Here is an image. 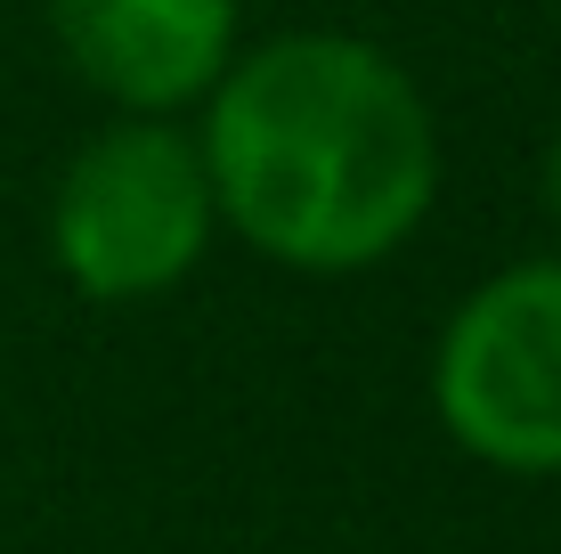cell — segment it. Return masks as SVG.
<instances>
[{"mask_svg": "<svg viewBox=\"0 0 561 554\" xmlns=\"http://www.w3.org/2000/svg\"><path fill=\"white\" fill-rule=\"evenodd\" d=\"M204 180L220 228L301 278L391 261L439 196L423 90L358 33H277L237 49L204 99Z\"/></svg>", "mask_w": 561, "mask_h": 554, "instance_id": "1", "label": "cell"}, {"mask_svg": "<svg viewBox=\"0 0 561 554\" xmlns=\"http://www.w3.org/2000/svg\"><path fill=\"white\" fill-rule=\"evenodd\" d=\"M204 147L171 114H123L57 171L49 196V261L90 302H154L211 253Z\"/></svg>", "mask_w": 561, "mask_h": 554, "instance_id": "2", "label": "cell"}, {"mask_svg": "<svg viewBox=\"0 0 561 554\" xmlns=\"http://www.w3.org/2000/svg\"><path fill=\"white\" fill-rule=\"evenodd\" d=\"M432 408L496 473H561V253L513 261L456 302L432 351Z\"/></svg>", "mask_w": 561, "mask_h": 554, "instance_id": "3", "label": "cell"}, {"mask_svg": "<svg viewBox=\"0 0 561 554\" xmlns=\"http://www.w3.org/2000/svg\"><path fill=\"white\" fill-rule=\"evenodd\" d=\"M49 33L106 106L180 114L237 57V0H49Z\"/></svg>", "mask_w": 561, "mask_h": 554, "instance_id": "4", "label": "cell"}, {"mask_svg": "<svg viewBox=\"0 0 561 554\" xmlns=\"http://www.w3.org/2000/svg\"><path fill=\"white\" fill-rule=\"evenodd\" d=\"M546 213L561 228V123H553V139H546Z\"/></svg>", "mask_w": 561, "mask_h": 554, "instance_id": "5", "label": "cell"}]
</instances>
